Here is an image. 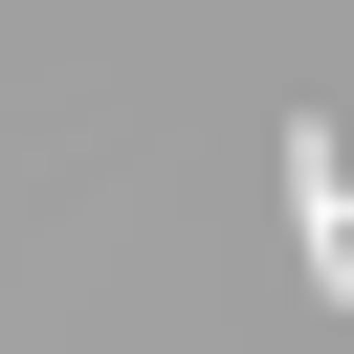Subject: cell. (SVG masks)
Instances as JSON below:
<instances>
[{"mask_svg": "<svg viewBox=\"0 0 354 354\" xmlns=\"http://www.w3.org/2000/svg\"><path fill=\"white\" fill-rule=\"evenodd\" d=\"M288 243H310V288H354V133L332 111H288Z\"/></svg>", "mask_w": 354, "mask_h": 354, "instance_id": "1", "label": "cell"}]
</instances>
